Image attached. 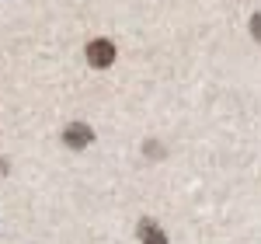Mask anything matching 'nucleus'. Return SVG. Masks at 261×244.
<instances>
[{"label": "nucleus", "instance_id": "obj_1", "mask_svg": "<svg viewBox=\"0 0 261 244\" xmlns=\"http://www.w3.org/2000/svg\"><path fill=\"white\" fill-rule=\"evenodd\" d=\"M112 60H115V45L108 39H94L87 45V63H91V66L105 70V66H112Z\"/></svg>", "mask_w": 261, "mask_h": 244}, {"label": "nucleus", "instance_id": "obj_2", "mask_svg": "<svg viewBox=\"0 0 261 244\" xmlns=\"http://www.w3.org/2000/svg\"><path fill=\"white\" fill-rule=\"evenodd\" d=\"M63 140H66V147L81 150V147H87V143L94 140V133H91V126H84V122H73V126H66Z\"/></svg>", "mask_w": 261, "mask_h": 244}, {"label": "nucleus", "instance_id": "obj_3", "mask_svg": "<svg viewBox=\"0 0 261 244\" xmlns=\"http://www.w3.org/2000/svg\"><path fill=\"white\" fill-rule=\"evenodd\" d=\"M140 237H143V244H167V234H164L161 227H153L150 220L140 224Z\"/></svg>", "mask_w": 261, "mask_h": 244}, {"label": "nucleus", "instance_id": "obj_4", "mask_svg": "<svg viewBox=\"0 0 261 244\" xmlns=\"http://www.w3.org/2000/svg\"><path fill=\"white\" fill-rule=\"evenodd\" d=\"M251 32H254V39H261V14L251 18Z\"/></svg>", "mask_w": 261, "mask_h": 244}]
</instances>
